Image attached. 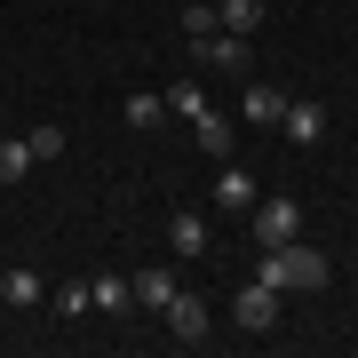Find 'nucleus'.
Masks as SVG:
<instances>
[{
    "label": "nucleus",
    "mask_w": 358,
    "mask_h": 358,
    "mask_svg": "<svg viewBox=\"0 0 358 358\" xmlns=\"http://www.w3.org/2000/svg\"><path fill=\"white\" fill-rule=\"evenodd\" d=\"M215 207H239V215H247V207H255V176L223 167V176H215Z\"/></svg>",
    "instance_id": "nucleus-13"
},
{
    "label": "nucleus",
    "mask_w": 358,
    "mask_h": 358,
    "mask_svg": "<svg viewBox=\"0 0 358 358\" xmlns=\"http://www.w3.org/2000/svg\"><path fill=\"white\" fill-rule=\"evenodd\" d=\"M159 319H167V334H176V343H192V350L207 343V303H199V294H183V287H176V303H167Z\"/></svg>",
    "instance_id": "nucleus-5"
},
{
    "label": "nucleus",
    "mask_w": 358,
    "mask_h": 358,
    "mask_svg": "<svg viewBox=\"0 0 358 358\" xmlns=\"http://www.w3.org/2000/svg\"><path fill=\"white\" fill-rule=\"evenodd\" d=\"M128 294H136L143 310H167V303H176V271H167V263H143L136 279H128Z\"/></svg>",
    "instance_id": "nucleus-9"
},
{
    "label": "nucleus",
    "mask_w": 358,
    "mask_h": 358,
    "mask_svg": "<svg viewBox=\"0 0 358 358\" xmlns=\"http://www.w3.org/2000/svg\"><path fill=\"white\" fill-rule=\"evenodd\" d=\"M24 143H32V159H64V128H56V120H40Z\"/></svg>",
    "instance_id": "nucleus-18"
},
{
    "label": "nucleus",
    "mask_w": 358,
    "mask_h": 358,
    "mask_svg": "<svg viewBox=\"0 0 358 358\" xmlns=\"http://www.w3.org/2000/svg\"><path fill=\"white\" fill-rule=\"evenodd\" d=\"M183 32H192V40H207V32H215V8H199V0H192V8H183Z\"/></svg>",
    "instance_id": "nucleus-19"
},
{
    "label": "nucleus",
    "mask_w": 358,
    "mask_h": 358,
    "mask_svg": "<svg viewBox=\"0 0 358 358\" xmlns=\"http://www.w3.org/2000/svg\"><path fill=\"white\" fill-rule=\"evenodd\" d=\"M247 215H255V247H279V239H303V207H294L287 192H279V199H255V207H247Z\"/></svg>",
    "instance_id": "nucleus-2"
},
{
    "label": "nucleus",
    "mask_w": 358,
    "mask_h": 358,
    "mask_svg": "<svg viewBox=\"0 0 358 358\" xmlns=\"http://www.w3.org/2000/svg\"><path fill=\"white\" fill-rule=\"evenodd\" d=\"M279 128H287V143H319V136H327V103H310V96H287Z\"/></svg>",
    "instance_id": "nucleus-7"
},
{
    "label": "nucleus",
    "mask_w": 358,
    "mask_h": 358,
    "mask_svg": "<svg viewBox=\"0 0 358 358\" xmlns=\"http://www.w3.org/2000/svg\"><path fill=\"white\" fill-rule=\"evenodd\" d=\"M231 319H239L247 334H271V327H279V287L247 279V287H239V303H231Z\"/></svg>",
    "instance_id": "nucleus-4"
},
{
    "label": "nucleus",
    "mask_w": 358,
    "mask_h": 358,
    "mask_svg": "<svg viewBox=\"0 0 358 358\" xmlns=\"http://www.w3.org/2000/svg\"><path fill=\"white\" fill-rule=\"evenodd\" d=\"M192 56L207 72H247L255 64V40H239V32H207V40H192Z\"/></svg>",
    "instance_id": "nucleus-3"
},
{
    "label": "nucleus",
    "mask_w": 358,
    "mask_h": 358,
    "mask_svg": "<svg viewBox=\"0 0 358 358\" xmlns=\"http://www.w3.org/2000/svg\"><path fill=\"white\" fill-rule=\"evenodd\" d=\"M167 120V96H128V128L143 136V128H159Z\"/></svg>",
    "instance_id": "nucleus-17"
},
{
    "label": "nucleus",
    "mask_w": 358,
    "mask_h": 358,
    "mask_svg": "<svg viewBox=\"0 0 358 358\" xmlns=\"http://www.w3.org/2000/svg\"><path fill=\"white\" fill-rule=\"evenodd\" d=\"M40 294H48V287H40V271H0V303H8V310H32Z\"/></svg>",
    "instance_id": "nucleus-12"
},
{
    "label": "nucleus",
    "mask_w": 358,
    "mask_h": 358,
    "mask_svg": "<svg viewBox=\"0 0 358 358\" xmlns=\"http://www.w3.org/2000/svg\"><path fill=\"white\" fill-rule=\"evenodd\" d=\"M167 112H176V120H199V112H215V103H207L199 80H176V88H167Z\"/></svg>",
    "instance_id": "nucleus-14"
},
{
    "label": "nucleus",
    "mask_w": 358,
    "mask_h": 358,
    "mask_svg": "<svg viewBox=\"0 0 358 358\" xmlns=\"http://www.w3.org/2000/svg\"><path fill=\"white\" fill-rule=\"evenodd\" d=\"M255 279H263V287H279V294H294V287H327L334 271H327V255H319V247H303V239H279V247H263Z\"/></svg>",
    "instance_id": "nucleus-1"
},
{
    "label": "nucleus",
    "mask_w": 358,
    "mask_h": 358,
    "mask_svg": "<svg viewBox=\"0 0 358 358\" xmlns=\"http://www.w3.org/2000/svg\"><path fill=\"white\" fill-rule=\"evenodd\" d=\"M279 112H287V88L247 80V96H239V120H247V128H279Z\"/></svg>",
    "instance_id": "nucleus-6"
},
{
    "label": "nucleus",
    "mask_w": 358,
    "mask_h": 358,
    "mask_svg": "<svg viewBox=\"0 0 358 358\" xmlns=\"http://www.w3.org/2000/svg\"><path fill=\"white\" fill-rule=\"evenodd\" d=\"M88 303H96V310H128L136 294H128V279H112V271H96V279H88Z\"/></svg>",
    "instance_id": "nucleus-15"
},
{
    "label": "nucleus",
    "mask_w": 358,
    "mask_h": 358,
    "mask_svg": "<svg viewBox=\"0 0 358 358\" xmlns=\"http://www.w3.org/2000/svg\"><path fill=\"white\" fill-rule=\"evenodd\" d=\"M167 247H176V255H207V247H215V231H207V215H192V207H183V215H167Z\"/></svg>",
    "instance_id": "nucleus-8"
},
{
    "label": "nucleus",
    "mask_w": 358,
    "mask_h": 358,
    "mask_svg": "<svg viewBox=\"0 0 358 358\" xmlns=\"http://www.w3.org/2000/svg\"><path fill=\"white\" fill-rule=\"evenodd\" d=\"M32 167H40V159H32V143H24V136H16V143H0V183H24Z\"/></svg>",
    "instance_id": "nucleus-16"
},
{
    "label": "nucleus",
    "mask_w": 358,
    "mask_h": 358,
    "mask_svg": "<svg viewBox=\"0 0 358 358\" xmlns=\"http://www.w3.org/2000/svg\"><path fill=\"white\" fill-rule=\"evenodd\" d=\"M192 143H199L207 159H231V120H223V112H199V120H192Z\"/></svg>",
    "instance_id": "nucleus-11"
},
{
    "label": "nucleus",
    "mask_w": 358,
    "mask_h": 358,
    "mask_svg": "<svg viewBox=\"0 0 358 358\" xmlns=\"http://www.w3.org/2000/svg\"><path fill=\"white\" fill-rule=\"evenodd\" d=\"M215 32L255 40V32H263V0H215Z\"/></svg>",
    "instance_id": "nucleus-10"
}]
</instances>
